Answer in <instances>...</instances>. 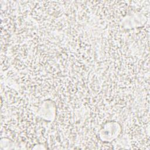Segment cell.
Returning a JSON list of instances; mask_svg holds the SVG:
<instances>
[{
	"label": "cell",
	"mask_w": 150,
	"mask_h": 150,
	"mask_svg": "<svg viewBox=\"0 0 150 150\" xmlns=\"http://www.w3.org/2000/svg\"><path fill=\"white\" fill-rule=\"evenodd\" d=\"M121 132V127L118 122L106 123L99 132V137L104 142H111L117 138Z\"/></svg>",
	"instance_id": "cell-1"
},
{
	"label": "cell",
	"mask_w": 150,
	"mask_h": 150,
	"mask_svg": "<svg viewBox=\"0 0 150 150\" xmlns=\"http://www.w3.org/2000/svg\"><path fill=\"white\" fill-rule=\"evenodd\" d=\"M55 112V108L52 101L48 103V101H46L39 111V115L46 120H52V117H54Z\"/></svg>",
	"instance_id": "cell-2"
}]
</instances>
